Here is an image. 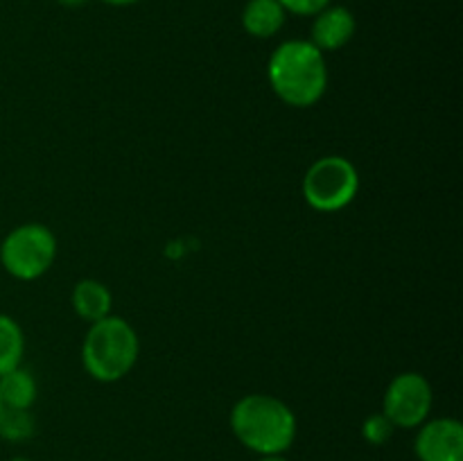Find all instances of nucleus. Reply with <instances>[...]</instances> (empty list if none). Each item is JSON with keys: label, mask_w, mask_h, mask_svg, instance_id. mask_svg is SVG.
I'll return each instance as SVG.
<instances>
[{"label": "nucleus", "mask_w": 463, "mask_h": 461, "mask_svg": "<svg viewBox=\"0 0 463 461\" xmlns=\"http://www.w3.org/2000/svg\"><path fill=\"white\" fill-rule=\"evenodd\" d=\"M303 197L319 212H337L351 206L360 193V172L346 156H324L307 167L303 176Z\"/></svg>", "instance_id": "obj_5"}, {"label": "nucleus", "mask_w": 463, "mask_h": 461, "mask_svg": "<svg viewBox=\"0 0 463 461\" xmlns=\"http://www.w3.org/2000/svg\"><path fill=\"white\" fill-rule=\"evenodd\" d=\"M312 30H310V43L319 48L321 52H335L342 50L344 45L351 43L355 36L357 23L355 16L344 5H328L321 9L317 16H312Z\"/></svg>", "instance_id": "obj_8"}, {"label": "nucleus", "mask_w": 463, "mask_h": 461, "mask_svg": "<svg viewBox=\"0 0 463 461\" xmlns=\"http://www.w3.org/2000/svg\"><path fill=\"white\" fill-rule=\"evenodd\" d=\"M280 7L288 14H297V16H317L321 9L328 7L333 0H279Z\"/></svg>", "instance_id": "obj_15"}, {"label": "nucleus", "mask_w": 463, "mask_h": 461, "mask_svg": "<svg viewBox=\"0 0 463 461\" xmlns=\"http://www.w3.org/2000/svg\"><path fill=\"white\" fill-rule=\"evenodd\" d=\"M271 90L294 108L315 107L328 89L326 54L310 41H283L267 63Z\"/></svg>", "instance_id": "obj_2"}, {"label": "nucleus", "mask_w": 463, "mask_h": 461, "mask_svg": "<svg viewBox=\"0 0 463 461\" xmlns=\"http://www.w3.org/2000/svg\"><path fill=\"white\" fill-rule=\"evenodd\" d=\"M393 429L396 428L392 425V420L383 411H378V414L366 416L364 425H362V437L371 446H384L393 437Z\"/></svg>", "instance_id": "obj_14"}, {"label": "nucleus", "mask_w": 463, "mask_h": 461, "mask_svg": "<svg viewBox=\"0 0 463 461\" xmlns=\"http://www.w3.org/2000/svg\"><path fill=\"white\" fill-rule=\"evenodd\" d=\"M0 409H3V402H0Z\"/></svg>", "instance_id": "obj_20"}, {"label": "nucleus", "mask_w": 463, "mask_h": 461, "mask_svg": "<svg viewBox=\"0 0 463 461\" xmlns=\"http://www.w3.org/2000/svg\"><path fill=\"white\" fill-rule=\"evenodd\" d=\"M57 258V238L39 221H27L5 235L0 244V265L16 280H36Z\"/></svg>", "instance_id": "obj_4"}, {"label": "nucleus", "mask_w": 463, "mask_h": 461, "mask_svg": "<svg viewBox=\"0 0 463 461\" xmlns=\"http://www.w3.org/2000/svg\"><path fill=\"white\" fill-rule=\"evenodd\" d=\"M235 438L260 456L285 455L297 441L298 423L292 407L269 393H249L231 409Z\"/></svg>", "instance_id": "obj_1"}, {"label": "nucleus", "mask_w": 463, "mask_h": 461, "mask_svg": "<svg viewBox=\"0 0 463 461\" xmlns=\"http://www.w3.org/2000/svg\"><path fill=\"white\" fill-rule=\"evenodd\" d=\"M36 423L30 409H14V407H3L0 409V437L5 441L21 443L34 434Z\"/></svg>", "instance_id": "obj_13"}, {"label": "nucleus", "mask_w": 463, "mask_h": 461, "mask_svg": "<svg viewBox=\"0 0 463 461\" xmlns=\"http://www.w3.org/2000/svg\"><path fill=\"white\" fill-rule=\"evenodd\" d=\"M36 393H39V387H36L34 375L23 366H16V369L0 375V402H3V407L32 409Z\"/></svg>", "instance_id": "obj_11"}, {"label": "nucleus", "mask_w": 463, "mask_h": 461, "mask_svg": "<svg viewBox=\"0 0 463 461\" xmlns=\"http://www.w3.org/2000/svg\"><path fill=\"white\" fill-rule=\"evenodd\" d=\"M113 296L104 283L95 278H84L75 285L72 289V307H75L77 316L89 324L104 319L111 315Z\"/></svg>", "instance_id": "obj_10"}, {"label": "nucleus", "mask_w": 463, "mask_h": 461, "mask_svg": "<svg viewBox=\"0 0 463 461\" xmlns=\"http://www.w3.org/2000/svg\"><path fill=\"white\" fill-rule=\"evenodd\" d=\"M12 461H30V459H25V456H14Z\"/></svg>", "instance_id": "obj_19"}, {"label": "nucleus", "mask_w": 463, "mask_h": 461, "mask_svg": "<svg viewBox=\"0 0 463 461\" xmlns=\"http://www.w3.org/2000/svg\"><path fill=\"white\" fill-rule=\"evenodd\" d=\"M432 402L434 393L428 378L416 371H405L389 382L383 398V414L393 428L416 429L430 419Z\"/></svg>", "instance_id": "obj_6"}, {"label": "nucleus", "mask_w": 463, "mask_h": 461, "mask_svg": "<svg viewBox=\"0 0 463 461\" xmlns=\"http://www.w3.org/2000/svg\"><path fill=\"white\" fill-rule=\"evenodd\" d=\"M104 5H111V7H129V5L140 3V0H102Z\"/></svg>", "instance_id": "obj_16"}, {"label": "nucleus", "mask_w": 463, "mask_h": 461, "mask_svg": "<svg viewBox=\"0 0 463 461\" xmlns=\"http://www.w3.org/2000/svg\"><path fill=\"white\" fill-rule=\"evenodd\" d=\"M140 342L134 325L122 316H104L90 324L81 343V364L86 373L104 384L118 382L136 366Z\"/></svg>", "instance_id": "obj_3"}, {"label": "nucleus", "mask_w": 463, "mask_h": 461, "mask_svg": "<svg viewBox=\"0 0 463 461\" xmlns=\"http://www.w3.org/2000/svg\"><path fill=\"white\" fill-rule=\"evenodd\" d=\"M25 334L14 316L0 312V375L23 364Z\"/></svg>", "instance_id": "obj_12"}, {"label": "nucleus", "mask_w": 463, "mask_h": 461, "mask_svg": "<svg viewBox=\"0 0 463 461\" xmlns=\"http://www.w3.org/2000/svg\"><path fill=\"white\" fill-rule=\"evenodd\" d=\"M288 12L279 0H249L242 12V27L256 39H271L283 30Z\"/></svg>", "instance_id": "obj_9"}, {"label": "nucleus", "mask_w": 463, "mask_h": 461, "mask_svg": "<svg viewBox=\"0 0 463 461\" xmlns=\"http://www.w3.org/2000/svg\"><path fill=\"white\" fill-rule=\"evenodd\" d=\"M414 452L419 461H463V425L457 419H432L419 425Z\"/></svg>", "instance_id": "obj_7"}, {"label": "nucleus", "mask_w": 463, "mask_h": 461, "mask_svg": "<svg viewBox=\"0 0 463 461\" xmlns=\"http://www.w3.org/2000/svg\"><path fill=\"white\" fill-rule=\"evenodd\" d=\"M258 461H288V459H285L283 455H269V456H260Z\"/></svg>", "instance_id": "obj_18"}, {"label": "nucleus", "mask_w": 463, "mask_h": 461, "mask_svg": "<svg viewBox=\"0 0 463 461\" xmlns=\"http://www.w3.org/2000/svg\"><path fill=\"white\" fill-rule=\"evenodd\" d=\"M59 5H63V7H80V5L89 3V0H57Z\"/></svg>", "instance_id": "obj_17"}]
</instances>
